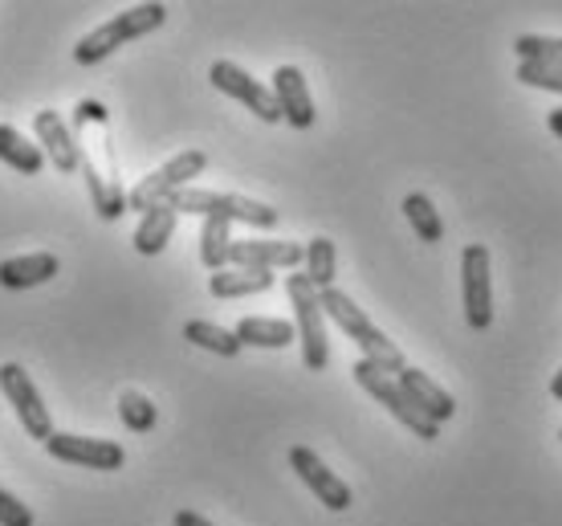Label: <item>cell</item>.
<instances>
[{
  "instance_id": "1",
  "label": "cell",
  "mask_w": 562,
  "mask_h": 526,
  "mask_svg": "<svg viewBox=\"0 0 562 526\" xmlns=\"http://www.w3.org/2000/svg\"><path fill=\"white\" fill-rule=\"evenodd\" d=\"M74 139H78V152H82V176H86V192L94 200V213L102 221H119L127 213V188L119 180V168H114V147H111V114L106 107L94 99H82L74 107Z\"/></svg>"
},
{
  "instance_id": "2",
  "label": "cell",
  "mask_w": 562,
  "mask_h": 526,
  "mask_svg": "<svg viewBox=\"0 0 562 526\" xmlns=\"http://www.w3.org/2000/svg\"><path fill=\"white\" fill-rule=\"evenodd\" d=\"M318 299H323L326 318H335V327L342 331L347 339L359 343V351H363L367 363H375V368L387 371V376H400V371L408 368V363H404V351H400V347H395V343L387 339V335H383V331L375 327V323H371V318H367V314L359 311V306H355L338 286L323 290Z\"/></svg>"
},
{
  "instance_id": "3",
  "label": "cell",
  "mask_w": 562,
  "mask_h": 526,
  "mask_svg": "<svg viewBox=\"0 0 562 526\" xmlns=\"http://www.w3.org/2000/svg\"><path fill=\"white\" fill-rule=\"evenodd\" d=\"M164 21H168V9H164V4H131V9L114 13L111 21L99 25L94 33H86L82 42L74 45V61H78V66H94V61H102V57H111L119 45L155 33Z\"/></svg>"
},
{
  "instance_id": "4",
  "label": "cell",
  "mask_w": 562,
  "mask_h": 526,
  "mask_svg": "<svg viewBox=\"0 0 562 526\" xmlns=\"http://www.w3.org/2000/svg\"><path fill=\"white\" fill-rule=\"evenodd\" d=\"M285 294H290V306H294V331L302 339V363L310 371H326L330 363V343H326V314L323 299L310 282L306 273H290L285 278Z\"/></svg>"
},
{
  "instance_id": "5",
  "label": "cell",
  "mask_w": 562,
  "mask_h": 526,
  "mask_svg": "<svg viewBox=\"0 0 562 526\" xmlns=\"http://www.w3.org/2000/svg\"><path fill=\"white\" fill-rule=\"evenodd\" d=\"M176 213H196V216H225L228 225L240 221V225L254 228H273L278 225V209H269L261 200L237 197V192H209V188H180L176 197L168 200Z\"/></svg>"
},
{
  "instance_id": "6",
  "label": "cell",
  "mask_w": 562,
  "mask_h": 526,
  "mask_svg": "<svg viewBox=\"0 0 562 526\" xmlns=\"http://www.w3.org/2000/svg\"><path fill=\"white\" fill-rule=\"evenodd\" d=\"M209 168V156L204 152H180L171 156L164 168H155L151 176H143L139 184L127 192V213H151L159 204H168L180 188H192L200 171Z\"/></svg>"
},
{
  "instance_id": "7",
  "label": "cell",
  "mask_w": 562,
  "mask_h": 526,
  "mask_svg": "<svg viewBox=\"0 0 562 526\" xmlns=\"http://www.w3.org/2000/svg\"><path fill=\"white\" fill-rule=\"evenodd\" d=\"M351 371H355V384L363 388V392H371V396L380 400L383 409H387V413H392L400 425L412 428L420 441H436V437H440V425H432V421H428V416H424L420 409L412 404V396L404 392V388H400V380H395V376L380 371L375 363H367V359H359Z\"/></svg>"
},
{
  "instance_id": "8",
  "label": "cell",
  "mask_w": 562,
  "mask_h": 526,
  "mask_svg": "<svg viewBox=\"0 0 562 526\" xmlns=\"http://www.w3.org/2000/svg\"><path fill=\"white\" fill-rule=\"evenodd\" d=\"M0 392L9 396L16 421H21V428H25L33 441L45 445L54 437V416H49V409L42 404V392H37V384L29 380V371L21 368V363H4V368H0Z\"/></svg>"
},
{
  "instance_id": "9",
  "label": "cell",
  "mask_w": 562,
  "mask_h": 526,
  "mask_svg": "<svg viewBox=\"0 0 562 526\" xmlns=\"http://www.w3.org/2000/svg\"><path fill=\"white\" fill-rule=\"evenodd\" d=\"M461 294H464V318H469V327L490 331L493 327V270H490V249H485V245H464Z\"/></svg>"
},
{
  "instance_id": "10",
  "label": "cell",
  "mask_w": 562,
  "mask_h": 526,
  "mask_svg": "<svg viewBox=\"0 0 562 526\" xmlns=\"http://www.w3.org/2000/svg\"><path fill=\"white\" fill-rule=\"evenodd\" d=\"M54 461H70V466H82V470H102L114 473L127 466V449L119 441H106V437H78V433H54L45 441Z\"/></svg>"
},
{
  "instance_id": "11",
  "label": "cell",
  "mask_w": 562,
  "mask_h": 526,
  "mask_svg": "<svg viewBox=\"0 0 562 526\" xmlns=\"http://www.w3.org/2000/svg\"><path fill=\"white\" fill-rule=\"evenodd\" d=\"M209 82L216 86L221 94L237 99L240 107H249V111H254L261 123H281V111H278V99H273V90L257 82L254 74L240 70L237 61H225V57H221V61H212Z\"/></svg>"
},
{
  "instance_id": "12",
  "label": "cell",
  "mask_w": 562,
  "mask_h": 526,
  "mask_svg": "<svg viewBox=\"0 0 562 526\" xmlns=\"http://www.w3.org/2000/svg\"><path fill=\"white\" fill-rule=\"evenodd\" d=\"M290 466H294V473L310 485V494L323 502L326 511L338 514L355 502L351 485L342 482V478H335V470H326L323 457L314 454V449H306V445H294V449H290Z\"/></svg>"
},
{
  "instance_id": "13",
  "label": "cell",
  "mask_w": 562,
  "mask_h": 526,
  "mask_svg": "<svg viewBox=\"0 0 562 526\" xmlns=\"http://www.w3.org/2000/svg\"><path fill=\"white\" fill-rule=\"evenodd\" d=\"M33 131H37V143H42L45 159L54 164L61 176H74L82 171V152H78V139H74L70 123L57 111H37L33 119Z\"/></svg>"
},
{
  "instance_id": "14",
  "label": "cell",
  "mask_w": 562,
  "mask_h": 526,
  "mask_svg": "<svg viewBox=\"0 0 562 526\" xmlns=\"http://www.w3.org/2000/svg\"><path fill=\"white\" fill-rule=\"evenodd\" d=\"M306 261V249L294 242H233L228 266L237 270H294Z\"/></svg>"
},
{
  "instance_id": "15",
  "label": "cell",
  "mask_w": 562,
  "mask_h": 526,
  "mask_svg": "<svg viewBox=\"0 0 562 526\" xmlns=\"http://www.w3.org/2000/svg\"><path fill=\"white\" fill-rule=\"evenodd\" d=\"M269 90H273L281 119H285L290 127H297V131L314 127V99H310L306 74L297 70V66H278V70H273V86H269Z\"/></svg>"
},
{
  "instance_id": "16",
  "label": "cell",
  "mask_w": 562,
  "mask_h": 526,
  "mask_svg": "<svg viewBox=\"0 0 562 526\" xmlns=\"http://www.w3.org/2000/svg\"><path fill=\"white\" fill-rule=\"evenodd\" d=\"M395 380H400V388L408 392L412 404H416V409H420V413L428 416L432 425H445V421H452V416H457V400H452L445 388L436 384L432 376H424L420 368H404L400 376H395Z\"/></svg>"
},
{
  "instance_id": "17",
  "label": "cell",
  "mask_w": 562,
  "mask_h": 526,
  "mask_svg": "<svg viewBox=\"0 0 562 526\" xmlns=\"http://www.w3.org/2000/svg\"><path fill=\"white\" fill-rule=\"evenodd\" d=\"M61 270L57 254H25L0 261V286L4 290H29V286H45Z\"/></svg>"
},
{
  "instance_id": "18",
  "label": "cell",
  "mask_w": 562,
  "mask_h": 526,
  "mask_svg": "<svg viewBox=\"0 0 562 526\" xmlns=\"http://www.w3.org/2000/svg\"><path fill=\"white\" fill-rule=\"evenodd\" d=\"M273 290V273L269 270H237V266H225L209 278V294L212 299H249V294H266Z\"/></svg>"
},
{
  "instance_id": "19",
  "label": "cell",
  "mask_w": 562,
  "mask_h": 526,
  "mask_svg": "<svg viewBox=\"0 0 562 526\" xmlns=\"http://www.w3.org/2000/svg\"><path fill=\"white\" fill-rule=\"evenodd\" d=\"M176 221H180V213L171 209V204H159V209H151V213H143L139 228H135V249H139L143 257H159L164 249H168L171 233H176Z\"/></svg>"
},
{
  "instance_id": "20",
  "label": "cell",
  "mask_w": 562,
  "mask_h": 526,
  "mask_svg": "<svg viewBox=\"0 0 562 526\" xmlns=\"http://www.w3.org/2000/svg\"><path fill=\"white\" fill-rule=\"evenodd\" d=\"M0 164H9L21 176H42L45 168V152L37 143H29L16 127H4L0 123Z\"/></svg>"
},
{
  "instance_id": "21",
  "label": "cell",
  "mask_w": 562,
  "mask_h": 526,
  "mask_svg": "<svg viewBox=\"0 0 562 526\" xmlns=\"http://www.w3.org/2000/svg\"><path fill=\"white\" fill-rule=\"evenodd\" d=\"M237 339L240 347H290L297 339L294 323H285V318H240L237 323Z\"/></svg>"
},
{
  "instance_id": "22",
  "label": "cell",
  "mask_w": 562,
  "mask_h": 526,
  "mask_svg": "<svg viewBox=\"0 0 562 526\" xmlns=\"http://www.w3.org/2000/svg\"><path fill=\"white\" fill-rule=\"evenodd\" d=\"M228 249H233V225H228L225 216H204V228H200V261L212 273L225 270Z\"/></svg>"
},
{
  "instance_id": "23",
  "label": "cell",
  "mask_w": 562,
  "mask_h": 526,
  "mask_svg": "<svg viewBox=\"0 0 562 526\" xmlns=\"http://www.w3.org/2000/svg\"><path fill=\"white\" fill-rule=\"evenodd\" d=\"M183 339L192 343V347H204L212 356H240V339L237 331H225L216 327V323H204V318H192V323H183Z\"/></svg>"
},
{
  "instance_id": "24",
  "label": "cell",
  "mask_w": 562,
  "mask_h": 526,
  "mask_svg": "<svg viewBox=\"0 0 562 526\" xmlns=\"http://www.w3.org/2000/svg\"><path fill=\"white\" fill-rule=\"evenodd\" d=\"M404 216H408L412 233H416L420 242H428V245L445 242V221H440L436 204L424 197V192H408V197H404Z\"/></svg>"
},
{
  "instance_id": "25",
  "label": "cell",
  "mask_w": 562,
  "mask_h": 526,
  "mask_svg": "<svg viewBox=\"0 0 562 526\" xmlns=\"http://www.w3.org/2000/svg\"><path fill=\"white\" fill-rule=\"evenodd\" d=\"M335 266H338L335 242H330V237H314V242L306 245V278L314 282L318 294L335 286Z\"/></svg>"
},
{
  "instance_id": "26",
  "label": "cell",
  "mask_w": 562,
  "mask_h": 526,
  "mask_svg": "<svg viewBox=\"0 0 562 526\" xmlns=\"http://www.w3.org/2000/svg\"><path fill=\"white\" fill-rule=\"evenodd\" d=\"M119 421L131 428V433H151L159 413H155V404L143 392H123L119 396Z\"/></svg>"
},
{
  "instance_id": "27",
  "label": "cell",
  "mask_w": 562,
  "mask_h": 526,
  "mask_svg": "<svg viewBox=\"0 0 562 526\" xmlns=\"http://www.w3.org/2000/svg\"><path fill=\"white\" fill-rule=\"evenodd\" d=\"M521 61H554L562 66V37H542V33H521L514 42Z\"/></svg>"
},
{
  "instance_id": "28",
  "label": "cell",
  "mask_w": 562,
  "mask_h": 526,
  "mask_svg": "<svg viewBox=\"0 0 562 526\" xmlns=\"http://www.w3.org/2000/svg\"><path fill=\"white\" fill-rule=\"evenodd\" d=\"M518 78L526 86H538V90L562 94V66H554V61H521Z\"/></svg>"
},
{
  "instance_id": "29",
  "label": "cell",
  "mask_w": 562,
  "mask_h": 526,
  "mask_svg": "<svg viewBox=\"0 0 562 526\" xmlns=\"http://www.w3.org/2000/svg\"><path fill=\"white\" fill-rule=\"evenodd\" d=\"M0 526H33V511L0 485Z\"/></svg>"
},
{
  "instance_id": "30",
  "label": "cell",
  "mask_w": 562,
  "mask_h": 526,
  "mask_svg": "<svg viewBox=\"0 0 562 526\" xmlns=\"http://www.w3.org/2000/svg\"><path fill=\"white\" fill-rule=\"evenodd\" d=\"M176 526H212V523L196 511H180V514H176Z\"/></svg>"
},
{
  "instance_id": "31",
  "label": "cell",
  "mask_w": 562,
  "mask_h": 526,
  "mask_svg": "<svg viewBox=\"0 0 562 526\" xmlns=\"http://www.w3.org/2000/svg\"><path fill=\"white\" fill-rule=\"evenodd\" d=\"M547 127L562 139V107H559V111H550V114H547Z\"/></svg>"
},
{
  "instance_id": "32",
  "label": "cell",
  "mask_w": 562,
  "mask_h": 526,
  "mask_svg": "<svg viewBox=\"0 0 562 526\" xmlns=\"http://www.w3.org/2000/svg\"><path fill=\"white\" fill-rule=\"evenodd\" d=\"M550 396H554V400H562V368L554 371V380H550Z\"/></svg>"
},
{
  "instance_id": "33",
  "label": "cell",
  "mask_w": 562,
  "mask_h": 526,
  "mask_svg": "<svg viewBox=\"0 0 562 526\" xmlns=\"http://www.w3.org/2000/svg\"><path fill=\"white\" fill-rule=\"evenodd\" d=\"M559 437H562V433H559Z\"/></svg>"
}]
</instances>
